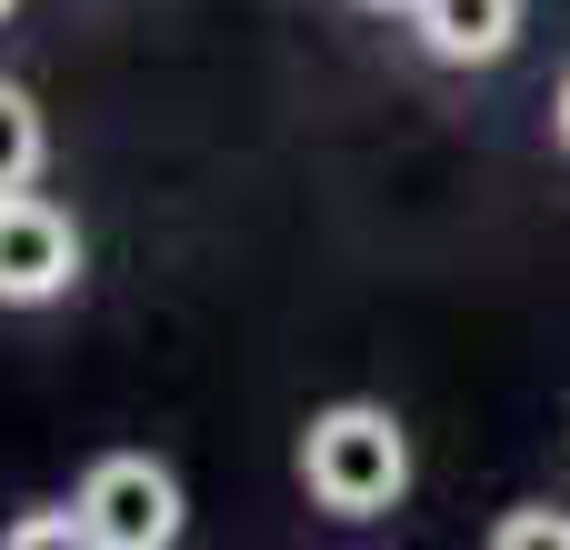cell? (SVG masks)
Returning a JSON list of instances; mask_svg holds the SVG:
<instances>
[{
  "label": "cell",
  "mask_w": 570,
  "mask_h": 550,
  "mask_svg": "<svg viewBox=\"0 0 570 550\" xmlns=\"http://www.w3.org/2000/svg\"><path fill=\"white\" fill-rule=\"evenodd\" d=\"M30 170H40V110L30 90L0 80V190H30Z\"/></svg>",
  "instance_id": "5"
},
{
  "label": "cell",
  "mask_w": 570,
  "mask_h": 550,
  "mask_svg": "<svg viewBox=\"0 0 570 550\" xmlns=\"http://www.w3.org/2000/svg\"><path fill=\"white\" fill-rule=\"evenodd\" d=\"M561 150H570V80H561Z\"/></svg>",
  "instance_id": "8"
},
{
  "label": "cell",
  "mask_w": 570,
  "mask_h": 550,
  "mask_svg": "<svg viewBox=\"0 0 570 550\" xmlns=\"http://www.w3.org/2000/svg\"><path fill=\"white\" fill-rule=\"evenodd\" d=\"M371 10H411V0H371Z\"/></svg>",
  "instance_id": "9"
},
{
  "label": "cell",
  "mask_w": 570,
  "mask_h": 550,
  "mask_svg": "<svg viewBox=\"0 0 570 550\" xmlns=\"http://www.w3.org/2000/svg\"><path fill=\"white\" fill-rule=\"evenodd\" d=\"M301 481H311L321 511H341V521H381V511L411 491V441H401V421H391L381 401H341V411L311 421V441H301Z\"/></svg>",
  "instance_id": "1"
},
{
  "label": "cell",
  "mask_w": 570,
  "mask_h": 550,
  "mask_svg": "<svg viewBox=\"0 0 570 550\" xmlns=\"http://www.w3.org/2000/svg\"><path fill=\"white\" fill-rule=\"evenodd\" d=\"M411 30H421L431 60L481 70V60H501L521 40V0H411Z\"/></svg>",
  "instance_id": "4"
},
{
  "label": "cell",
  "mask_w": 570,
  "mask_h": 550,
  "mask_svg": "<svg viewBox=\"0 0 570 550\" xmlns=\"http://www.w3.org/2000/svg\"><path fill=\"white\" fill-rule=\"evenodd\" d=\"M70 281H80V230L40 190H0V301L30 311V301H60Z\"/></svg>",
  "instance_id": "3"
},
{
  "label": "cell",
  "mask_w": 570,
  "mask_h": 550,
  "mask_svg": "<svg viewBox=\"0 0 570 550\" xmlns=\"http://www.w3.org/2000/svg\"><path fill=\"white\" fill-rule=\"evenodd\" d=\"M0 10H10V0H0Z\"/></svg>",
  "instance_id": "10"
},
{
  "label": "cell",
  "mask_w": 570,
  "mask_h": 550,
  "mask_svg": "<svg viewBox=\"0 0 570 550\" xmlns=\"http://www.w3.org/2000/svg\"><path fill=\"white\" fill-rule=\"evenodd\" d=\"M70 541H90V531H80V501L50 511V521H10V550H70Z\"/></svg>",
  "instance_id": "7"
},
{
  "label": "cell",
  "mask_w": 570,
  "mask_h": 550,
  "mask_svg": "<svg viewBox=\"0 0 570 550\" xmlns=\"http://www.w3.org/2000/svg\"><path fill=\"white\" fill-rule=\"evenodd\" d=\"M80 531L100 550H170L180 541V481L150 451H110L80 481Z\"/></svg>",
  "instance_id": "2"
},
{
  "label": "cell",
  "mask_w": 570,
  "mask_h": 550,
  "mask_svg": "<svg viewBox=\"0 0 570 550\" xmlns=\"http://www.w3.org/2000/svg\"><path fill=\"white\" fill-rule=\"evenodd\" d=\"M491 541H501V550H570V521H561V511H521V521H501Z\"/></svg>",
  "instance_id": "6"
}]
</instances>
